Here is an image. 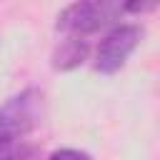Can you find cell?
Segmentation results:
<instances>
[{"instance_id": "6da1fadb", "label": "cell", "mask_w": 160, "mask_h": 160, "mask_svg": "<svg viewBox=\"0 0 160 160\" xmlns=\"http://www.w3.org/2000/svg\"><path fill=\"white\" fill-rule=\"evenodd\" d=\"M45 98L38 88H25L0 105V160H38L40 148L30 135L42 125Z\"/></svg>"}, {"instance_id": "7a4b0ae2", "label": "cell", "mask_w": 160, "mask_h": 160, "mask_svg": "<svg viewBox=\"0 0 160 160\" xmlns=\"http://www.w3.org/2000/svg\"><path fill=\"white\" fill-rule=\"evenodd\" d=\"M122 12H128V5L110 2V0H85L72 2L58 15V30L65 38L85 40L88 35L102 30L105 25L115 22Z\"/></svg>"}, {"instance_id": "3957f363", "label": "cell", "mask_w": 160, "mask_h": 160, "mask_svg": "<svg viewBox=\"0 0 160 160\" xmlns=\"http://www.w3.org/2000/svg\"><path fill=\"white\" fill-rule=\"evenodd\" d=\"M142 40V28L140 25H132V22H122V25H115L100 42L98 48V55H95V70L102 72V75H112L118 72L128 58L135 52V48L140 45Z\"/></svg>"}, {"instance_id": "277c9868", "label": "cell", "mask_w": 160, "mask_h": 160, "mask_svg": "<svg viewBox=\"0 0 160 160\" xmlns=\"http://www.w3.org/2000/svg\"><path fill=\"white\" fill-rule=\"evenodd\" d=\"M88 40H78V38H65L55 52H52V68L55 70H72L78 65H82V60L88 58Z\"/></svg>"}, {"instance_id": "5b68a950", "label": "cell", "mask_w": 160, "mask_h": 160, "mask_svg": "<svg viewBox=\"0 0 160 160\" xmlns=\"http://www.w3.org/2000/svg\"><path fill=\"white\" fill-rule=\"evenodd\" d=\"M50 160H92L85 150H75V148H60L50 155Z\"/></svg>"}]
</instances>
